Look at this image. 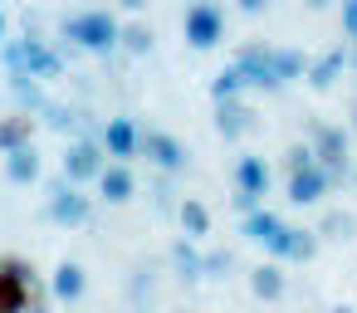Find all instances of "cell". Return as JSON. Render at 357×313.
Returning <instances> with one entry per match:
<instances>
[{
  "label": "cell",
  "mask_w": 357,
  "mask_h": 313,
  "mask_svg": "<svg viewBox=\"0 0 357 313\" xmlns=\"http://www.w3.org/2000/svg\"><path fill=\"white\" fill-rule=\"evenodd\" d=\"M298 167H313V147L308 142H289V152H284V171H298Z\"/></svg>",
  "instance_id": "cell-31"
},
{
  "label": "cell",
  "mask_w": 357,
  "mask_h": 313,
  "mask_svg": "<svg viewBox=\"0 0 357 313\" xmlns=\"http://www.w3.org/2000/svg\"><path fill=\"white\" fill-rule=\"evenodd\" d=\"M352 132H357V103H352Z\"/></svg>",
  "instance_id": "cell-39"
},
{
  "label": "cell",
  "mask_w": 357,
  "mask_h": 313,
  "mask_svg": "<svg viewBox=\"0 0 357 313\" xmlns=\"http://www.w3.org/2000/svg\"><path fill=\"white\" fill-rule=\"evenodd\" d=\"M93 186H98V196H103L108 206H123V201H132V196H137V176H132V167H128V162H108V167H103V176H98Z\"/></svg>",
  "instance_id": "cell-16"
},
{
  "label": "cell",
  "mask_w": 357,
  "mask_h": 313,
  "mask_svg": "<svg viewBox=\"0 0 357 313\" xmlns=\"http://www.w3.org/2000/svg\"><path fill=\"white\" fill-rule=\"evenodd\" d=\"M264 250H269V259H279V264H284V259L308 264V259L318 254V230H303V225H289V220H284V225H279V235H274Z\"/></svg>",
  "instance_id": "cell-11"
},
{
  "label": "cell",
  "mask_w": 357,
  "mask_h": 313,
  "mask_svg": "<svg viewBox=\"0 0 357 313\" xmlns=\"http://www.w3.org/2000/svg\"><path fill=\"white\" fill-rule=\"evenodd\" d=\"M357 235V215L352 211H323V220H318V240H352Z\"/></svg>",
  "instance_id": "cell-25"
},
{
  "label": "cell",
  "mask_w": 357,
  "mask_h": 313,
  "mask_svg": "<svg viewBox=\"0 0 357 313\" xmlns=\"http://www.w3.org/2000/svg\"><path fill=\"white\" fill-rule=\"evenodd\" d=\"M269 64H274V79H279V84L308 79V54H303V49H284V45H269Z\"/></svg>",
  "instance_id": "cell-22"
},
{
  "label": "cell",
  "mask_w": 357,
  "mask_h": 313,
  "mask_svg": "<svg viewBox=\"0 0 357 313\" xmlns=\"http://www.w3.org/2000/svg\"><path fill=\"white\" fill-rule=\"evenodd\" d=\"M337 20H342L347 45H352V40H357V0H337Z\"/></svg>",
  "instance_id": "cell-32"
},
{
  "label": "cell",
  "mask_w": 357,
  "mask_h": 313,
  "mask_svg": "<svg viewBox=\"0 0 357 313\" xmlns=\"http://www.w3.org/2000/svg\"><path fill=\"white\" fill-rule=\"evenodd\" d=\"M284 289H289V274H284L279 259H264V264L250 269V293H255V298L274 303V298H284Z\"/></svg>",
  "instance_id": "cell-17"
},
{
  "label": "cell",
  "mask_w": 357,
  "mask_h": 313,
  "mask_svg": "<svg viewBox=\"0 0 357 313\" xmlns=\"http://www.w3.org/2000/svg\"><path fill=\"white\" fill-rule=\"evenodd\" d=\"M103 167H108V152H103L98 137H74V142L64 147V181L89 186V181L103 176Z\"/></svg>",
  "instance_id": "cell-8"
},
{
  "label": "cell",
  "mask_w": 357,
  "mask_h": 313,
  "mask_svg": "<svg viewBox=\"0 0 357 313\" xmlns=\"http://www.w3.org/2000/svg\"><path fill=\"white\" fill-rule=\"evenodd\" d=\"M10 45V35H6V6H0V49Z\"/></svg>",
  "instance_id": "cell-34"
},
{
  "label": "cell",
  "mask_w": 357,
  "mask_h": 313,
  "mask_svg": "<svg viewBox=\"0 0 357 313\" xmlns=\"http://www.w3.org/2000/svg\"><path fill=\"white\" fill-rule=\"evenodd\" d=\"M172 313H191V308H172Z\"/></svg>",
  "instance_id": "cell-41"
},
{
  "label": "cell",
  "mask_w": 357,
  "mask_h": 313,
  "mask_svg": "<svg viewBox=\"0 0 357 313\" xmlns=\"http://www.w3.org/2000/svg\"><path fill=\"white\" fill-rule=\"evenodd\" d=\"M230 181H235V206L250 215V211L264 206V196H269V186H274V171H269V162H264L259 152H245V157L235 162Z\"/></svg>",
  "instance_id": "cell-5"
},
{
  "label": "cell",
  "mask_w": 357,
  "mask_h": 313,
  "mask_svg": "<svg viewBox=\"0 0 357 313\" xmlns=\"http://www.w3.org/2000/svg\"><path fill=\"white\" fill-rule=\"evenodd\" d=\"M45 211H50L54 225H89L93 220V196H84V186H74V181L59 176V181H50Z\"/></svg>",
  "instance_id": "cell-7"
},
{
  "label": "cell",
  "mask_w": 357,
  "mask_h": 313,
  "mask_svg": "<svg viewBox=\"0 0 357 313\" xmlns=\"http://www.w3.org/2000/svg\"><path fill=\"white\" fill-rule=\"evenodd\" d=\"M225 25H230V15H225L220 0H191V6L181 10V40L191 49H201V54L225 40Z\"/></svg>",
  "instance_id": "cell-3"
},
{
  "label": "cell",
  "mask_w": 357,
  "mask_h": 313,
  "mask_svg": "<svg viewBox=\"0 0 357 313\" xmlns=\"http://www.w3.org/2000/svg\"><path fill=\"white\" fill-rule=\"evenodd\" d=\"M45 123H50L54 132H64V128H79V113L64 108V103H50V108H45Z\"/></svg>",
  "instance_id": "cell-30"
},
{
  "label": "cell",
  "mask_w": 357,
  "mask_h": 313,
  "mask_svg": "<svg viewBox=\"0 0 357 313\" xmlns=\"http://www.w3.org/2000/svg\"><path fill=\"white\" fill-rule=\"evenodd\" d=\"M6 69L10 74H30V79H59L64 74V54L59 49H50V40H40V35H20V40H10L6 49Z\"/></svg>",
  "instance_id": "cell-2"
},
{
  "label": "cell",
  "mask_w": 357,
  "mask_h": 313,
  "mask_svg": "<svg viewBox=\"0 0 357 313\" xmlns=\"http://www.w3.org/2000/svg\"><path fill=\"white\" fill-rule=\"evenodd\" d=\"M230 64H235V69L245 74V84H250V89H259V93H279V89H284V84L274 79V64H269V45H259V40L240 45Z\"/></svg>",
  "instance_id": "cell-10"
},
{
  "label": "cell",
  "mask_w": 357,
  "mask_h": 313,
  "mask_svg": "<svg viewBox=\"0 0 357 313\" xmlns=\"http://www.w3.org/2000/svg\"><path fill=\"white\" fill-rule=\"evenodd\" d=\"M10 93H15V103H20V113H45L50 108V98H45V89H40V79H30V74H10Z\"/></svg>",
  "instance_id": "cell-23"
},
{
  "label": "cell",
  "mask_w": 357,
  "mask_h": 313,
  "mask_svg": "<svg viewBox=\"0 0 357 313\" xmlns=\"http://www.w3.org/2000/svg\"><path fill=\"white\" fill-rule=\"evenodd\" d=\"M35 137V118L30 113H10V118H0V152H15Z\"/></svg>",
  "instance_id": "cell-24"
},
{
  "label": "cell",
  "mask_w": 357,
  "mask_h": 313,
  "mask_svg": "<svg viewBox=\"0 0 357 313\" xmlns=\"http://www.w3.org/2000/svg\"><path fill=\"white\" fill-rule=\"evenodd\" d=\"M157 171H167V176H176V171H186V162H191V152H186V142L181 137H172V132H162V128H142V147H137Z\"/></svg>",
  "instance_id": "cell-9"
},
{
  "label": "cell",
  "mask_w": 357,
  "mask_h": 313,
  "mask_svg": "<svg viewBox=\"0 0 357 313\" xmlns=\"http://www.w3.org/2000/svg\"><path fill=\"white\" fill-rule=\"evenodd\" d=\"M245 89H250V84H245V74H240L235 64H225V69L211 79V98H215V103H225V98H245Z\"/></svg>",
  "instance_id": "cell-27"
},
{
  "label": "cell",
  "mask_w": 357,
  "mask_h": 313,
  "mask_svg": "<svg viewBox=\"0 0 357 313\" xmlns=\"http://www.w3.org/2000/svg\"><path fill=\"white\" fill-rule=\"evenodd\" d=\"M123 10H142V6H152V0H118Z\"/></svg>",
  "instance_id": "cell-35"
},
{
  "label": "cell",
  "mask_w": 357,
  "mask_h": 313,
  "mask_svg": "<svg viewBox=\"0 0 357 313\" xmlns=\"http://www.w3.org/2000/svg\"><path fill=\"white\" fill-rule=\"evenodd\" d=\"M303 6H308V10H323V6H333V0H303Z\"/></svg>",
  "instance_id": "cell-37"
},
{
  "label": "cell",
  "mask_w": 357,
  "mask_h": 313,
  "mask_svg": "<svg viewBox=\"0 0 357 313\" xmlns=\"http://www.w3.org/2000/svg\"><path fill=\"white\" fill-rule=\"evenodd\" d=\"M255 128H259V118H255V108H250L245 98L215 103V132H220L225 142H240V137H250Z\"/></svg>",
  "instance_id": "cell-12"
},
{
  "label": "cell",
  "mask_w": 357,
  "mask_h": 313,
  "mask_svg": "<svg viewBox=\"0 0 357 313\" xmlns=\"http://www.w3.org/2000/svg\"><path fill=\"white\" fill-rule=\"evenodd\" d=\"M342 69H347V49H342V45L323 49L318 59H308V89H318V93H323V89H333Z\"/></svg>",
  "instance_id": "cell-18"
},
{
  "label": "cell",
  "mask_w": 357,
  "mask_h": 313,
  "mask_svg": "<svg viewBox=\"0 0 357 313\" xmlns=\"http://www.w3.org/2000/svg\"><path fill=\"white\" fill-rule=\"evenodd\" d=\"M279 225H284V220H279L269 206H259V211H250V215H245V235H250L255 245H269V240L279 235Z\"/></svg>",
  "instance_id": "cell-26"
},
{
  "label": "cell",
  "mask_w": 357,
  "mask_h": 313,
  "mask_svg": "<svg viewBox=\"0 0 357 313\" xmlns=\"http://www.w3.org/2000/svg\"><path fill=\"white\" fill-rule=\"evenodd\" d=\"M98 142H103V152H108L113 162H128V157H137V147H142V128H137L132 118H108L103 132H98Z\"/></svg>",
  "instance_id": "cell-13"
},
{
  "label": "cell",
  "mask_w": 357,
  "mask_h": 313,
  "mask_svg": "<svg viewBox=\"0 0 357 313\" xmlns=\"http://www.w3.org/2000/svg\"><path fill=\"white\" fill-rule=\"evenodd\" d=\"M59 40H69V45L89 49V54H113V49H123V25H118L113 10L93 6V10L64 15V20H59Z\"/></svg>",
  "instance_id": "cell-1"
},
{
  "label": "cell",
  "mask_w": 357,
  "mask_h": 313,
  "mask_svg": "<svg viewBox=\"0 0 357 313\" xmlns=\"http://www.w3.org/2000/svg\"><path fill=\"white\" fill-rule=\"evenodd\" d=\"M328 313H352V308H347V303H337V308H328Z\"/></svg>",
  "instance_id": "cell-38"
},
{
  "label": "cell",
  "mask_w": 357,
  "mask_h": 313,
  "mask_svg": "<svg viewBox=\"0 0 357 313\" xmlns=\"http://www.w3.org/2000/svg\"><path fill=\"white\" fill-rule=\"evenodd\" d=\"M235 10L240 15H259V10H269V0H235Z\"/></svg>",
  "instance_id": "cell-33"
},
{
  "label": "cell",
  "mask_w": 357,
  "mask_h": 313,
  "mask_svg": "<svg viewBox=\"0 0 357 313\" xmlns=\"http://www.w3.org/2000/svg\"><path fill=\"white\" fill-rule=\"evenodd\" d=\"M35 264L20 254H0V313H25L35 298Z\"/></svg>",
  "instance_id": "cell-6"
},
{
  "label": "cell",
  "mask_w": 357,
  "mask_h": 313,
  "mask_svg": "<svg viewBox=\"0 0 357 313\" xmlns=\"http://www.w3.org/2000/svg\"><path fill=\"white\" fill-rule=\"evenodd\" d=\"M284 191H289V201H294V206H318V201L333 191V176H328V171L313 162V167L289 171V186H284Z\"/></svg>",
  "instance_id": "cell-14"
},
{
  "label": "cell",
  "mask_w": 357,
  "mask_h": 313,
  "mask_svg": "<svg viewBox=\"0 0 357 313\" xmlns=\"http://www.w3.org/2000/svg\"><path fill=\"white\" fill-rule=\"evenodd\" d=\"M347 69H357V40L347 45Z\"/></svg>",
  "instance_id": "cell-36"
},
{
  "label": "cell",
  "mask_w": 357,
  "mask_h": 313,
  "mask_svg": "<svg viewBox=\"0 0 357 313\" xmlns=\"http://www.w3.org/2000/svg\"><path fill=\"white\" fill-rule=\"evenodd\" d=\"M152 40H157V35H152V25H142V20L123 25V49H128V54H147V49H152Z\"/></svg>",
  "instance_id": "cell-28"
},
{
  "label": "cell",
  "mask_w": 357,
  "mask_h": 313,
  "mask_svg": "<svg viewBox=\"0 0 357 313\" xmlns=\"http://www.w3.org/2000/svg\"><path fill=\"white\" fill-rule=\"evenodd\" d=\"M172 269H176L186 284L206 279V254L196 250V240H186V235H176V240H172Z\"/></svg>",
  "instance_id": "cell-21"
},
{
  "label": "cell",
  "mask_w": 357,
  "mask_h": 313,
  "mask_svg": "<svg viewBox=\"0 0 357 313\" xmlns=\"http://www.w3.org/2000/svg\"><path fill=\"white\" fill-rule=\"evenodd\" d=\"M352 181H357V162H352Z\"/></svg>",
  "instance_id": "cell-40"
},
{
  "label": "cell",
  "mask_w": 357,
  "mask_h": 313,
  "mask_svg": "<svg viewBox=\"0 0 357 313\" xmlns=\"http://www.w3.org/2000/svg\"><path fill=\"white\" fill-rule=\"evenodd\" d=\"M84 293H89V274H84V264H79V259H59L54 274H50V298H59V303H79Z\"/></svg>",
  "instance_id": "cell-15"
},
{
  "label": "cell",
  "mask_w": 357,
  "mask_h": 313,
  "mask_svg": "<svg viewBox=\"0 0 357 313\" xmlns=\"http://www.w3.org/2000/svg\"><path fill=\"white\" fill-rule=\"evenodd\" d=\"M40 171H45V157H40V147H35V142H25V147H15V152H6V176H10L15 186L40 181Z\"/></svg>",
  "instance_id": "cell-19"
},
{
  "label": "cell",
  "mask_w": 357,
  "mask_h": 313,
  "mask_svg": "<svg viewBox=\"0 0 357 313\" xmlns=\"http://www.w3.org/2000/svg\"><path fill=\"white\" fill-rule=\"evenodd\" d=\"M308 147H313V162L333 181L352 176V142H347V132L337 123H308Z\"/></svg>",
  "instance_id": "cell-4"
},
{
  "label": "cell",
  "mask_w": 357,
  "mask_h": 313,
  "mask_svg": "<svg viewBox=\"0 0 357 313\" xmlns=\"http://www.w3.org/2000/svg\"><path fill=\"white\" fill-rule=\"evenodd\" d=\"M235 269V254L230 250H206V279H225Z\"/></svg>",
  "instance_id": "cell-29"
},
{
  "label": "cell",
  "mask_w": 357,
  "mask_h": 313,
  "mask_svg": "<svg viewBox=\"0 0 357 313\" xmlns=\"http://www.w3.org/2000/svg\"><path fill=\"white\" fill-rule=\"evenodd\" d=\"M176 220H181V235H186V240H196V245L211 235V206H206V201H196V196H181Z\"/></svg>",
  "instance_id": "cell-20"
}]
</instances>
